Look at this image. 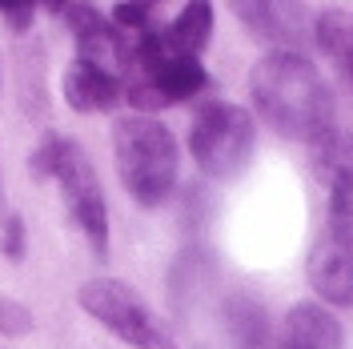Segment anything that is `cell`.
<instances>
[{"label":"cell","instance_id":"6da1fadb","mask_svg":"<svg viewBox=\"0 0 353 349\" xmlns=\"http://www.w3.org/2000/svg\"><path fill=\"white\" fill-rule=\"evenodd\" d=\"M249 92L261 117L289 141H317L333 129V92L313 61L293 48H273L249 72Z\"/></svg>","mask_w":353,"mask_h":349},{"label":"cell","instance_id":"e0dca14e","mask_svg":"<svg viewBox=\"0 0 353 349\" xmlns=\"http://www.w3.org/2000/svg\"><path fill=\"white\" fill-rule=\"evenodd\" d=\"M37 4H44L48 12H57V17H61V12H65V4H68V0H37Z\"/></svg>","mask_w":353,"mask_h":349},{"label":"cell","instance_id":"5bb4252c","mask_svg":"<svg viewBox=\"0 0 353 349\" xmlns=\"http://www.w3.org/2000/svg\"><path fill=\"white\" fill-rule=\"evenodd\" d=\"M32 12H37V0H0V17L12 24L17 32H21V28H28Z\"/></svg>","mask_w":353,"mask_h":349},{"label":"cell","instance_id":"9c48e42d","mask_svg":"<svg viewBox=\"0 0 353 349\" xmlns=\"http://www.w3.org/2000/svg\"><path fill=\"white\" fill-rule=\"evenodd\" d=\"M121 97H125L121 81L109 77V72H101V68L85 65V61H77L65 72V101L77 112H109Z\"/></svg>","mask_w":353,"mask_h":349},{"label":"cell","instance_id":"ac0fdd59","mask_svg":"<svg viewBox=\"0 0 353 349\" xmlns=\"http://www.w3.org/2000/svg\"><path fill=\"white\" fill-rule=\"evenodd\" d=\"M8 217V205H4V181H0V221Z\"/></svg>","mask_w":353,"mask_h":349},{"label":"cell","instance_id":"4fadbf2b","mask_svg":"<svg viewBox=\"0 0 353 349\" xmlns=\"http://www.w3.org/2000/svg\"><path fill=\"white\" fill-rule=\"evenodd\" d=\"M330 237L353 249V173L330 185Z\"/></svg>","mask_w":353,"mask_h":349},{"label":"cell","instance_id":"ba28073f","mask_svg":"<svg viewBox=\"0 0 353 349\" xmlns=\"http://www.w3.org/2000/svg\"><path fill=\"white\" fill-rule=\"evenodd\" d=\"M277 349H341V326L330 309L301 301L285 313Z\"/></svg>","mask_w":353,"mask_h":349},{"label":"cell","instance_id":"2e32d148","mask_svg":"<svg viewBox=\"0 0 353 349\" xmlns=\"http://www.w3.org/2000/svg\"><path fill=\"white\" fill-rule=\"evenodd\" d=\"M0 329H4V333H24V329H28V309H21V306H12V301L0 297Z\"/></svg>","mask_w":353,"mask_h":349},{"label":"cell","instance_id":"8992f818","mask_svg":"<svg viewBox=\"0 0 353 349\" xmlns=\"http://www.w3.org/2000/svg\"><path fill=\"white\" fill-rule=\"evenodd\" d=\"M229 8L241 17V24L253 37L277 44V48H293L309 32V17L301 0H229Z\"/></svg>","mask_w":353,"mask_h":349},{"label":"cell","instance_id":"d6986e66","mask_svg":"<svg viewBox=\"0 0 353 349\" xmlns=\"http://www.w3.org/2000/svg\"><path fill=\"white\" fill-rule=\"evenodd\" d=\"M129 4H141V8H153V4H161V0H129Z\"/></svg>","mask_w":353,"mask_h":349},{"label":"cell","instance_id":"5b68a950","mask_svg":"<svg viewBox=\"0 0 353 349\" xmlns=\"http://www.w3.org/2000/svg\"><path fill=\"white\" fill-rule=\"evenodd\" d=\"M81 306L88 317H97L105 329H112L125 346L132 349H173L169 329L153 317V309L145 306L129 285L121 281H88L81 285Z\"/></svg>","mask_w":353,"mask_h":349},{"label":"cell","instance_id":"9a60e30c","mask_svg":"<svg viewBox=\"0 0 353 349\" xmlns=\"http://www.w3.org/2000/svg\"><path fill=\"white\" fill-rule=\"evenodd\" d=\"M4 225V253L12 257V261H21V253H24V229H21V217L17 213H8V217L0 221Z\"/></svg>","mask_w":353,"mask_h":349},{"label":"cell","instance_id":"52a82bcc","mask_svg":"<svg viewBox=\"0 0 353 349\" xmlns=\"http://www.w3.org/2000/svg\"><path fill=\"white\" fill-rule=\"evenodd\" d=\"M309 285L330 306H353V249H345L337 237H321L309 253Z\"/></svg>","mask_w":353,"mask_h":349},{"label":"cell","instance_id":"30bf717a","mask_svg":"<svg viewBox=\"0 0 353 349\" xmlns=\"http://www.w3.org/2000/svg\"><path fill=\"white\" fill-rule=\"evenodd\" d=\"M213 37V4L209 0H189L173 24L161 28V44L176 57H201Z\"/></svg>","mask_w":353,"mask_h":349},{"label":"cell","instance_id":"7c38bea8","mask_svg":"<svg viewBox=\"0 0 353 349\" xmlns=\"http://www.w3.org/2000/svg\"><path fill=\"white\" fill-rule=\"evenodd\" d=\"M309 149H313V169L325 185H337L345 173H353V132L333 125L317 141H309Z\"/></svg>","mask_w":353,"mask_h":349},{"label":"cell","instance_id":"8fae6325","mask_svg":"<svg viewBox=\"0 0 353 349\" xmlns=\"http://www.w3.org/2000/svg\"><path fill=\"white\" fill-rule=\"evenodd\" d=\"M313 41L337 65L341 81L353 88V12H345V8L321 12L317 24H313Z\"/></svg>","mask_w":353,"mask_h":349},{"label":"cell","instance_id":"277c9868","mask_svg":"<svg viewBox=\"0 0 353 349\" xmlns=\"http://www.w3.org/2000/svg\"><path fill=\"white\" fill-rule=\"evenodd\" d=\"M253 145H257V125L241 105L209 101L197 109V121L189 129V149L197 157L201 173L217 177V181L245 173Z\"/></svg>","mask_w":353,"mask_h":349},{"label":"cell","instance_id":"7a4b0ae2","mask_svg":"<svg viewBox=\"0 0 353 349\" xmlns=\"http://www.w3.org/2000/svg\"><path fill=\"white\" fill-rule=\"evenodd\" d=\"M117 173L129 197L145 209L165 205L176 189V137L153 117H125L112 129Z\"/></svg>","mask_w":353,"mask_h":349},{"label":"cell","instance_id":"3957f363","mask_svg":"<svg viewBox=\"0 0 353 349\" xmlns=\"http://www.w3.org/2000/svg\"><path fill=\"white\" fill-rule=\"evenodd\" d=\"M28 169L37 177L61 181L68 213H72L77 225L85 229L92 253L105 257V253H109V209H105V193H101V181L92 173V161H88L85 149H81L77 141H68V137L48 132L41 145H37Z\"/></svg>","mask_w":353,"mask_h":349}]
</instances>
